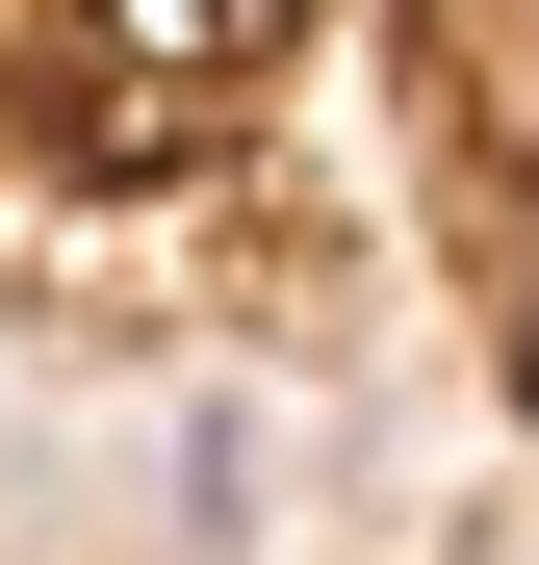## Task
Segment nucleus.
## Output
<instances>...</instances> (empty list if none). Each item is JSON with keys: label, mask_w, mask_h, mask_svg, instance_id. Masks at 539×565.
<instances>
[{"label": "nucleus", "mask_w": 539, "mask_h": 565, "mask_svg": "<svg viewBox=\"0 0 539 565\" xmlns=\"http://www.w3.org/2000/svg\"><path fill=\"white\" fill-rule=\"evenodd\" d=\"M514 412H539V257H514Z\"/></svg>", "instance_id": "1"}]
</instances>
